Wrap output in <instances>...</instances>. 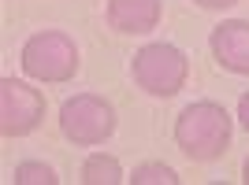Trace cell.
Wrapping results in <instances>:
<instances>
[{
	"mask_svg": "<svg viewBox=\"0 0 249 185\" xmlns=\"http://www.w3.org/2000/svg\"><path fill=\"white\" fill-rule=\"evenodd\" d=\"M160 0H108V26L119 33H149L160 26Z\"/></svg>",
	"mask_w": 249,
	"mask_h": 185,
	"instance_id": "7",
	"label": "cell"
},
{
	"mask_svg": "<svg viewBox=\"0 0 249 185\" xmlns=\"http://www.w3.org/2000/svg\"><path fill=\"white\" fill-rule=\"evenodd\" d=\"M60 130L74 144H104L115 130V108L104 96L78 92L60 108Z\"/></svg>",
	"mask_w": 249,
	"mask_h": 185,
	"instance_id": "4",
	"label": "cell"
},
{
	"mask_svg": "<svg viewBox=\"0 0 249 185\" xmlns=\"http://www.w3.org/2000/svg\"><path fill=\"white\" fill-rule=\"evenodd\" d=\"M22 71L37 82H71L78 71V48L67 33L60 30H41L22 45Z\"/></svg>",
	"mask_w": 249,
	"mask_h": 185,
	"instance_id": "2",
	"label": "cell"
},
{
	"mask_svg": "<svg viewBox=\"0 0 249 185\" xmlns=\"http://www.w3.org/2000/svg\"><path fill=\"white\" fill-rule=\"evenodd\" d=\"M238 119H242V126L249 130V92H242V100H238Z\"/></svg>",
	"mask_w": 249,
	"mask_h": 185,
	"instance_id": "11",
	"label": "cell"
},
{
	"mask_svg": "<svg viewBox=\"0 0 249 185\" xmlns=\"http://www.w3.org/2000/svg\"><path fill=\"white\" fill-rule=\"evenodd\" d=\"M212 56L219 60V67H227L234 74H249V22L246 19L219 22L212 30Z\"/></svg>",
	"mask_w": 249,
	"mask_h": 185,
	"instance_id": "6",
	"label": "cell"
},
{
	"mask_svg": "<svg viewBox=\"0 0 249 185\" xmlns=\"http://www.w3.org/2000/svg\"><path fill=\"white\" fill-rule=\"evenodd\" d=\"M130 182H134V185H175L178 174L167 163H142V167H134Z\"/></svg>",
	"mask_w": 249,
	"mask_h": 185,
	"instance_id": "9",
	"label": "cell"
},
{
	"mask_svg": "<svg viewBox=\"0 0 249 185\" xmlns=\"http://www.w3.org/2000/svg\"><path fill=\"white\" fill-rule=\"evenodd\" d=\"M56 170L45 163H19L15 167V185H56Z\"/></svg>",
	"mask_w": 249,
	"mask_h": 185,
	"instance_id": "10",
	"label": "cell"
},
{
	"mask_svg": "<svg viewBox=\"0 0 249 185\" xmlns=\"http://www.w3.org/2000/svg\"><path fill=\"white\" fill-rule=\"evenodd\" d=\"M45 119V96L34 85L0 78V134L4 137H22L37 130Z\"/></svg>",
	"mask_w": 249,
	"mask_h": 185,
	"instance_id": "5",
	"label": "cell"
},
{
	"mask_svg": "<svg viewBox=\"0 0 249 185\" xmlns=\"http://www.w3.org/2000/svg\"><path fill=\"white\" fill-rule=\"evenodd\" d=\"M82 182L86 185H119L123 182V167L115 155H89L82 163Z\"/></svg>",
	"mask_w": 249,
	"mask_h": 185,
	"instance_id": "8",
	"label": "cell"
},
{
	"mask_svg": "<svg viewBox=\"0 0 249 185\" xmlns=\"http://www.w3.org/2000/svg\"><path fill=\"white\" fill-rule=\"evenodd\" d=\"M201 8H231V4H238V0H197Z\"/></svg>",
	"mask_w": 249,
	"mask_h": 185,
	"instance_id": "12",
	"label": "cell"
},
{
	"mask_svg": "<svg viewBox=\"0 0 249 185\" xmlns=\"http://www.w3.org/2000/svg\"><path fill=\"white\" fill-rule=\"evenodd\" d=\"M242 182L249 185V159H246V167H242Z\"/></svg>",
	"mask_w": 249,
	"mask_h": 185,
	"instance_id": "13",
	"label": "cell"
},
{
	"mask_svg": "<svg viewBox=\"0 0 249 185\" xmlns=\"http://www.w3.org/2000/svg\"><path fill=\"white\" fill-rule=\"evenodd\" d=\"M175 144L194 163H212L231 144V115L212 100H197L182 108L175 123Z\"/></svg>",
	"mask_w": 249,
	"mask_h": 185,
	"instance_id": "1",
	"label": "cell"
},
{
	"mask_svg": "<svg viewBox=\"0 0 249 185\" xmlns=\"http://www.w3.org/2000/svg\"><path fill=\"white\" fill-rule=\"evenodd\" d=\"M134 82L149 92V96H175L182 85H186L190 63L186 56L175 48V45H145V48L134 56Z\"/></svg>",
	"mask_w": 249,
	"mask_h": 185,
	"instance_id": "3",
	"label": "cell"
}]
</instances>
